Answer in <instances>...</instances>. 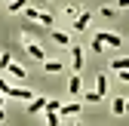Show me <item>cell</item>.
<instances>
[{"label":"cell","instance_id":"6da1fadb","mask_svg":"<svg viewBox=\"0 0 129 126\" xmlns=\"http://www.w3.org/2000/svg\"><path fill=\"white\" fill-rule=\"evenodd\" d=\"M95 40L105 43V46H111V49H120V46H123V37H120V34H111V31H99Z\"/></svg>","mask_w":129,"mask_h":126},{"label":"cell","instance_id":"7a4b0ae2","mask_svg":"<svg viewBox=\"0 0 129 126\" xmlns=\"http://www.w3.org/2000/svg\"><path fill=\"white\" fill-rule=\"evenodd\" d=\"M68 49H71V68L80 74L83 71V46H68Z\"/></svg>","mask_w":129,"mask_h":126},{"label":"cell","instance_id":"3957f363","mask_svg":"<svg viewBox=\"0 0 129 126\" xmlns=\"http://www.w3.org/2000/svg\"><path fill=\"white\" fill-rule=\"evenodd\" d=\"M25 52H28L31 58H37V61H46V52H43V46H40V43H31V40H28Z\"/></svg>","mask_w":129,"mask_h":126},{"label":"cell","instance_id":"277c9868","mask_svg":"<svg viewBox=\"0 0 129 126\" xmlns=\"http://www.w3.org/2000/svg\"><path fill=\"white\" fill-rule=\"evenodd\" d=\"M6 99H34V92H31V89H22V86H9Z\"/></svg>","mask_w":129,"mask_h":126},{"label":"cell","instance_id":"5b68a950","mask_svg":"<svg viewBox=\"0 0 129 126\" xmlns=\"http://www.w3.org/2000/svg\"><path fill=\"white\" fill-rule=\"evenodd\" d=\"M74 114H80V102H68L58 108V117H74Z\"/></svg>","mask_w":129,"mask_h":126},{"label":"cell","instance_id":"8992f818","mask_svg":"<svg viewBox=\"0 0 129 126\" xmlns=\"http://www.w3.org/2000/svg\"><path fill=\"white\" fill-rule=\"evenodd\" d=\"M89 22H92V15H89V12H80L77 19H74V31H86Z\"/></svg>","mask_w":129,"mask_h":126},{"label":"cell","instance_id":"52a82bcc","mask_svg":"<svg viewBox=\"0 0 129 126\" xmlns=\"http://www.w3.org/2000/svg\"><path fill=\"white\" fill-rule=\"evenodd\" d=\"M40 111H46V99H31L28 102V114H40Z\"/></svg>","mask_w":129,"mask_h":126},{"label":"cell","instance_id":"ba28073f","mask_svg":"<svg viewBox=\"0 0 129 126\" xmlns=\"http://www.w3.org/2000/svg\"><path fill=\"white\" fill-rule=\"evenodd\" d=\"M111 71H129V55H117L111 61Z\"/></svg>","mask_w":129,"mask_h":126},{"label":"cell","instance_id":"9c48e42d","mask_svg":"<svg viewBox=\"0 0 129 126\" xmlns=\"http://www.w3.org/2000/svg\"><path fill=\"white\" fill-rule=\"evenodd\" d=\"M95 92L105 99L108 96V74H99V80H95Z\"/></svg>","mask_w":129,"mask_h":126},{"label":"cell","instance_id":"30bf717a","mask_svg":"<svg viewBox=\"0 0 129 126\" xmlns=\"http://www.w3.org/2000/svg\"><path fill=\"white\" fill-rule=\"evenodd\" d=\"M52 40L58 46H71V37H68V31H52Z\"/></svg>","mask_w":129,"mask_h":126},{"label":"cell","instance_id":"8fae6325","mask_svg":"<svg viewBox=\"0 0 129 126\" xmlns=\"http://www.w3.org/2000/svg\"><path fill=\"white\" fill-rule=\"evenodd\" d=\"M80 86H83V83H80V74H74L68 80V92H71V96H80Z\"/></svg>","mask_w":129,"mask_h":126},{"label":"cell","instance_id":"7c38bea8","mask_svg":"<svg viewBox=\"0 0 129 126\" xmlns=\"http://www.w3.org/2000/svg\"><path fill=\"white\" fill-rule=\"evenodd\" d=\"M43 71L46 74H61V61H43Z\"/></svg>","mask_w":129,"mask_h":126},{"label":"cell","instance_id":"4fadbf2b","mask_svg":"<svg viewBox=\"0 0 129 126\" xmlns=\"http://www.w3.org/2000/svg\"><path fill=\"white\" fill-rule=\"evenodd\" d=\"M6 71H9L12 77H28V71H25L22 65H15V61H9V68H6Z\"/></svg>","mask_w":129,"mask_h":126},{"label":"cell","instance_id":"5bb4252c","mask_svg":"<svg viewBox=\"0 0 129 126\" xmlns=\"http://www.w3.org/2000/svg\"><path fill=\"white\" fill-rule=\"evenodd\" d=\"M22 12L28 15V19H31V22H40V9H34V6H31V3H28V6H25Z\"/></svg>","mask_w":129,"mask_h":126},{"label":"cell","instance_id":"9a60e30c","mask_svg":"<svg viewBox=\"0 0 129 126\" xmlns=\"http://www.w3.org/2000/svg\"><path fill=\"white\" fill-rule=\"evenodd\" d=\"M28 6V0H9V12H22Z\"/></svg>","mask_w":129,"mask_h":126},{"label":"cell","instance_id":"2e32d148","mask_svg":"<svg viewBox=\"0 0 129 126\" xmlns=\"http://www.w3.org/2000/svg\"><path fill=\"white\" fill-rule=\"evenodd\" d=\"M58 111H46V126H58Z\"/></svg>","mask_w":129,"mask_h":126},{"label":"cell","instance_id":"e0dca14e","mask_svg":"<svg viewBox=\"0 0 129 126\" xmlns=\"http://www.w3.org/2000/svg\"><path fill=\"white\" fill-rule=\"evenodd\" d=\"M114 114H126V99H114Z\"/></svg>","mask_w":129,"mask_h":126},{"label":"cell","instance_id":"ac0fdd59","mask_svg":"<svg viewBox=\"0 0 129 126\" xmlns=\"http://www.w3.org/2000/svg\"><path fill=\"white\" fill-rule=\"evenodd\" d=\"M58 108H61L58 99H46V111H58Z\"/></svg>","mask_w":129,"mask_h":126},{"label":"cell","instance_id":"d6986e66","mask_svg":"<svg viewBox=\"0 0 129 126\" xmlns=\"http://www.w3.org/2000/svg\"><path fill=\"white\" fill-rule=\"evenodd\" d=\"M83 99H86L89 105H95V102H102V96H99V92H95V89H92V92H86V96H83Z\"/></svg>","mask_w":129,"mask_h":126},{"label":"cell","instance_id":"ffe728a7","mask_svg":"<svg viewBox=\"0 0 129 126\" xmlns=\"http://www.w3.org/2000/svg\"><path fill=\"white\" fill-rule=\"evenodd\" d=\"M9 61H12V55H9V52H3V55H0V68L6 71V68H9Z\"/></svg>","mask_w":129,"mask_h":126},{"label":"cell","instance_id":"44dd1931","mask_svg":"<svg viewBox=\"0 0 129 126\" xmlns=\"http://www.w3.org/2000/svg\"><path fill=\"white\" fill-rule=\"evenodd\" d=\"M40 25H52V15L49 12H40Z\"/></svg>","mask_w":129,"mask_h":126},{"label":"cell","instance_id":"7402d4cb","mask_svg":"<svg viewBox=\"0 0 129 126\" xmlns=\"http://www.w3.org/2000/svg\"><path fill=\"white\" fill-rule=\"evenodd\" d=\"M102 15L105 19H114V6H102Z\"/></svg>","mask_w":129,"mask_h":126},{"label":"cell","instance_id":"603a6c76","mask_svg":"<svg viewBox=\"0 0 129 126\" xmlns=\"http://www.w3.org/2000/svg\"><path fill=\"white\" fill-rule=\"evenodd\" d=\"M117 9H129V0H117Z\"/></svg>","mask_w":129,"mask_h":126},{"label":"cell","instance_id":"cb8c5ba5","mask_svg":"<svg viewBox=\"0 0 129 126\" xmlns=\"http://www.w3.org/2000/svg\"><path fill=\"white\" fill-rule=\"evenodd\" d=\"M117 74H120V80H123V83H129V71H117Z\"/></svg>","mask_w":129,"mask_h":126},{"label":"cell","instance_id":"d4e9b609","mask_svg":"<svg viewBox=\"0 0 129 126\" xmlns=\"http://www.w3.org/2000/svg\"><path fill=\"white\" fill-rule=\"evenodd\" d=\"M3 99H6V96H3V92H0V108H3Z\"/></svg>","mask_w":129,"mask_h":126},{"label":"cell","instance_id":"484cf974","mask_svg":"<svg viewBox=\"0 0 129 126\" xmlns=\"http://www.w3.org/2000/svg\"><path fill=\"white\" fill-rule=\"evenodd\" d=\"M3 117H6V114H3V108H0V120H3Z\"/></svg>","mask_w":129,"mask_h":126},{"label":"cell","instance_id":"4316f807","mask_svg":"<svg viewBox=\"0 0 129 126\" xmlns=\"http://www.w3.org/2000/svg\"><path fill=\"white\" fill-rule=\"evenodd\" d=\"M126 114H129V99H126Z\"/></svg>","mask_w":129,"mask_h":126},{"label":"cell","instance_id":"83f0119b","mask_svg":"<svg viewBox=\"0 0 129 126\" xmlns=\"http://www.w3.org/2000/svg\"><path fill=\"white\" fill-rule=\"evenodd\" d=\"M74 126H83V123H74Z\"/></svg>","mask_w":129,"mask_h":126}]
</instances>
